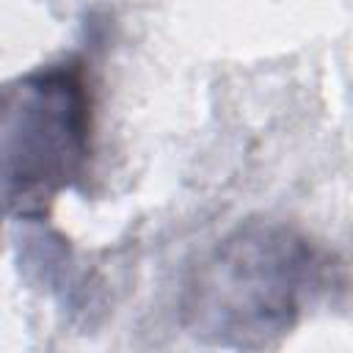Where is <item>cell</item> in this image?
I'll return each mask as SVG.
<instances>
[{"label":"cell","mask_w":353,"mask_h":353,"mask_svg":"<svg viewBox=\"0 0 353 353\" xmlns=\"http://www.w3.org/2000/svg\"><path fill=\"white\" fill-rule=\"evenodd\" d=\"M97 88L83 52L0 85V212L39 218L94 165Z\"/></svg>","instance_id":"obj_2"},{"label":"cell","mask_w":353,"mask_h":353,"mask_svg":"<svg viewBox=\"0 0 353 353\" xmlns=\"http://www.w3.org/2000/svg\"><path fill=\"white\" fill-rule=\"evenodd\" d=\"M334 254L306 232L248 218L201 256L182 290L185 328L210 345H279L334 284Z\"/></svg>","instance_id":"obj_1"}]
</instances>
